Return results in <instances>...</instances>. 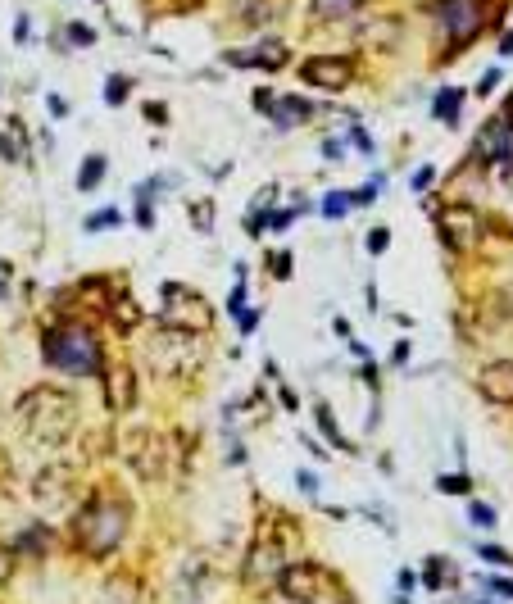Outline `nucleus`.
<instances>
[{"instance_id":"f257e3e1","label":"nucleus","mask_w":513,"mask_h":604,"mask_svg":"<svg viewBox=\"0 0 513 604\" xmlns=\"http://www.w3.org/2000/svg\"><path fill=\"white\" fill-rule=\"evenodd\" d=\"M19 427L28 441H37V446H64L73 432H78V400L69 396V391L60 387H32L28 396L19 400Z\"/></svg>"},{"instance_id":"f03ea898","label":"nucleus","mask_w":513,"mask_h":604,"mask_svg":"<svg viewBox=\"0 0 513 604\" xmlns=\"http://www.w3.org/2000/svg\"><path fill=\"white\" fill-rule=\"evenodd\" d=\"M128 500L119 496H91L87 505L73 514V545L87 559H109L119 550V541L128 536Z\"/></svg>"},{"instance_id":"7ed1b4c3","label":"nucleus","mask_w":513,"mask_h":604,"mask_svg":"<svg viewBox=\"0 0 513 604\" xmlns=\"http://www.w3.org/2000/svg\"><path fill=\"white\" fill-rule=\"evenodd\" d=\"M41 350H46V364L60 368V373H73V377H100L105 373V346H100L96 327L78 323V318L50 327L46 341H41Z\"/></svg>"},{"instance_id":"20e7f679","label":"nucleus","mask_w":513,"mask_h":604,"mask_svg":"<svg viewBox=\"0 0 513 604\" xmlns=\"http://www.w3.org/2000/svg\"><path fill=\"white\" fill-rule=\"evenodd\" d=\"M491 10H495V0H436L432 19H436V28H441L445 46L459 55L468 41L482 37V28L491 23Z\"/></svg>"},{"instance_id":"39448f33","label":"nucleus","mask_w":513,"mask_h":604,"mask_svg":"<svg viewBox=\"0 0 513 604\" xmlns=\"http://www.w3.org/2000/svg\"><path fill=\"white\" fill-rule=\"evenodd\" d=\"M200 337L196 332H178V327H159L146 346V364L159 377H191L200 368Z\"/></svg>"},{"instance_id":"423d86ee","label":"nucleus","mask_w":513,"mask_h":604,"mask_svg":"<svg viewBox=\"0 0 513 604\" xmlns=\"http://www.w3.org/2000/svg\"><path fill=\"white\" fill-rule=\"evenodd\" d=\"M159 327H178V332H196L205 337L214 327V309L205 296H196L182 282H164V309H159Z\"/></svg>"},{"instance_id":"0eeeda50","label":"nucleus","mask_w":513,"mask_h":604,"mask_svg":"<svg viewBox=\"0 0 513 604\" xmlns=\"http://www.w3.org/2000/svg\"><path fill=\"white\" fill-rule=\"evenodd\" d=\"M473 164H486V169H500V173H513V123L504 119H486V128L477 132L473 141Z\"/></svg>"},{"instance_id":"6e6552de","label":"nucleus","mask_w":513,"mask_h":604,"mask_svg":"<svg viewBox=\"0 0 513 604\" xmlns=\"http://www.w3.org/2000/svg\"><path fill=\"white\" fill-rule=\"evenodd\" d=\"M282 568H287V536H273V527L259 523V536L246 559V577L250 582H268V577H282Z\"/></svg>"},{"instance_id":"1a4fd4ad","label":"nucleus","mask_w":513,"mask_h":604,"mask_svg":"<svg viewBox=\"0 0 513 604\" xmlns=\"http://www.w3.org/2000/svg\"><path fill=\"white\" fill-rule=\"evenodd\" d=\"M436 228H441V241L450 250H473L477 241H482V214H477L473 205H445L441 214H436Z\"/></svg>"},{"instance_id":"9d476101","label":"nucleus","mask_w":513,"mask_h":604,"mask_svg":"<svg viewBox=\"0 0 513 604\" xmlns=\"http://www.w3.org/2000/svg\"><path fill=\"white\" fill-rule=\"evenodd\" d=\"M327 586V573L314 564V559H296V564L282 568V577H277V591H282V600L291 604H314L318 595H323Z\"/></svg>"},{"instance_id":"9b49d317","label":"nucleus","mask_w":513,"mask_h":604,"mask_svg":"<svg viewBox=\"0 0 513 604\" xmlns=\"http://www.w3.org/2000/svg\"><path fill=\"white\" fill-rule=\"evenodd\" d=\"M300 78L318 91H346L355 82V60L350 55H314V60H305Z\"/></svg>"},{"instance_id":"f8f14e48","label":"nucleus","mask_w":513,"mask_h":604,"mask_svg":"<svg viewBox=\"0 0 513 604\" xmlns=\"http://www.w3.org/2000/svg\"><path fill=\"white\" fill-rule=\"evenodd\" d=\"M100 377H105V409H109V414H132L137 391H141L137 373H132L128 364H119V368H105Z\"/></svg>"},{"instance_id":"ddd939ff","label":"nucleus","mask_w":513,"mask_h":604,"mask_svg":"<svg viewBox=\"0 0 513 604\" xmlns=\"http://www.w3.org/2000/svg\"><path fill=\"white\" fill-rule=\"evenodd\" d=\"M255 105L264 109V114L277 123V128H300V123L314 119V100H305V96H282V100H273L268 91H259Z\"/></svg>"},{"instance_id":"4468645a","label":"nucleus","mask_w":513,"mask_h":604,"mask_svg":"<svg viewBox=\"0 0 513 604\" xmlns=\"http://www.w3.org/2000/svg\"><path fill=\"white\" fill-rule=\"evenodd\" d=\"M164 459H168L164 436H159V432H141L137 436V450H132V473H137L141 482H159V477H164Z\"/></svg>"},{"instance_id":"2eb2a0df","label":"nucleus","mask_w":513,"mask_h":604,"mask_svg":"<svg viewBox=\"0 0 513 604\" xmlns=\"http://www.w3.org/2000/svg\"><path fill=\"white\" fill-rule=\"evenodd\" d=\"M477 391H482L491 405H513V359H491V364L477 373Z\"/></svg>"},{"instance_id":"dca6fc26","label":"nucleus","mask_w":513,"mask_h":604,"mask_svg":"<svg viewBox=\"0 0 513 604\" xmlns=\"http://www.w3.org/2000/svg\"><path fill=\"white\" fill-rule=\"evenodd\" d=\"M291 60V50L282 41H259L255 50H227V64H241V69H282Z\"/></svg>"},{"instance_id":"f3484780","label":"nucleus","mask_w":513,"mask_h":604,"mask_svg":"<svg viewBox=\"0 0 513 604\" xmlns=\"http://www.w3.org/2000/svg\"><path fill=\"white\" fill-rule=\"evenodd\" d=\"M359 41L373 50H386L400 41V19H364L359 23Z\"/></svg>"},{"instance_id":"a211bd4d","label":"nucleus","mask_w":513,"mask_h":604,"mask_svg":"<svg viewBox=\"0 0 513 604\" xmlns=\"http://www.w3.org/2000/svg\"><path fill=\"white\" fill-rule=\"evenodd\" d=\"M0 155L10 164H28V128L19 119H10V128L0 132Z\"/></svg>"},{"instance_id":"6ab92c4d","label":"nucleus","mask_w":513,"mask_h":604,"mask_svg":"<svg viewBox=\"0 0 513 604\" xmlns=\"http://www.w3.org/2000/svg\"><path fill=\"white\" fill-rule=\"evenodd\" d=\"M359 5H364V0H314V19L318 23L350 19V14H359Z\"/></svg>"},{"instance_id":"aec40b11","label":"nucleus","mask_w":513,"mask_h":604,"mask_svg":"<svg viewBox=\"0 0 513 604\" xmlns=\"http://www.w3.org/2000/svg\"><path fill=\"white\" fill-rule=\"evenodd\" d=\"M459 105H464V91H459V87H445L441 96H436L432 114L445 123V128H454V123H459Z\"/></svg>"},{"instance_id":"412c9836","label":"nucleus","mask_w":513,"mask_h":604,"mask_svg":"<svg viewBox=\"0 0 513 604\" xmlns=\"http://www.w3.org/2000/svg\"><path fill=\"white\" fill-rule=\"evenodd\" d=\"M105 309H109V318H114V327H123V332H132V327L141 323V309L132 305L128 291H119V296H114V305H105Z\"/></svg>"},{"instance_id":"4be33fe9","label":"nucleus","mask_w":513,"mask_h":604,"mask_svg":"<svg viewBox=\"0 0 513 604\" xmlns=\"http://www.w3.org/2000/svg\"><path fill=\"white\" fill-rule=\"evenodd\" d=\"M232 10H237V19L246 23V28H264V23L273 19V5H268V0H237Z\"/></svg>"},{"instance_id":"5701e85b","label":"nucleus","mask_w":513,"mask_h":604,"mask_svg":"<svg viewBox=\"0 0 513 604\" xmlns=\"http://www.w3.org/2000/svg\"><path fill=\"white\" fill-rule=\"evenodd\" d=\"M105 173H109L105 155H87V164H82V173H78V191H96Z\"/></svg>"},{"instance_id":"b1692460","label":"nucleus","mask_w":513,"mask_h":604,"mask_svg":"<svg viewBox=\"0 0 513 604\" xmlns=\"http://www.w3.org/2000/svg\"><path fill=\"white\" fill-rule=\"evenodd\" d=\"M314 418H318V427H323V436L327 441H332L336 450H350V441L346 436H341V427H336V418H332V409L323 405V400H318V409H314Z\"/></svg>"},{"instance_id":"393cba45","label":"nucleus","mask_w":513,"mask_h":604,"mask_svg":"<svg viewBox=\"0 0 513 604\" xmlns=\"http://www.w3.org/2000/svg\"><path fill=\"white\" fill-rule=\"evenodd\" d=\"M423 582L432 586V591H441L445 582H454V568L445 564V555H432V559H427V568H423Z\"/></svg>"},{"instance_id":"a878e982","label":"nucleus","mask_w":513,"mask_h":604,"mask_svg":"<svg viewBox=\"0 0 513 604\" xmlns=\"http://www.w3.org/2000/svg\"><path fill=\"white\" fill-rule=\"evenodd\" d=\"M436 491H445V496H468L473 482H468V473H445L441 482H436Z\"/></svg>"},{"instance_id":"bb28decb","label":"nucleus","mask_w":513,"mask_h":604,"mask_svg":"<svg viewBox=\"0 0 513 604\" xmlns=\"http://www.w3.org/2000/svg\"><path fill=\"white\" fill-rule=\"evenodd\" d=\"M191 223H196V232L214 228V200H196V205H191Z\"/></svg>"},{"instance_id":"cd10ccee","label":"nucleus","mask_w":513,"mask_h":604,"mask_svg":"<svg viewBox=\"0 0 513 604\" xmlns=\"http://www.w3.org/2000/svg\"><path fill=\"white\" fill-rule=\"evenodd\" d=\"M128 87H132V82L123 78V73H114V78L105 82V100H109V105H123V100H128Z\"/></svg>"},{"instance_id":"c85d7f7f","label":"nucleus","mask_w":513,"mask_h":604,"mask_svg":"<svg viewBox=\"0 0 513 604\" xmlns=\"http://www.w3.org/2000/svg\"><path fill=\"white\" fill-rule=\"evenodd\" d=\"M346 209H355V205H350V191H332V196L323 200V214L327 218H341Z\"/></svg>"},{"instance_id":"c756f323","label":"nucleus","mask_w":513,"mask_h":604,"mask_svg":"<svg viewBox=\"0 0 513 604\" xmlns=\"http://www.w3.org/2000/svg\"><path fill=\"white\" fill-rule=\"evenodd\" d=\"M119 223V209H100V214H91L87 218V232H96V228H114Z\"/></svg>"},{"instance_id":"7c9ffc66","label":"nucleus","mask_w":513,"mask_h":604,"mask_svg":"<svg viewBox=\"0 0 513 604\" xmlns=\"http://www.w3.org/2000/svg\"><path fill=\"white\" fill-rule=\"evenodd\" d=\"M468 518H473V527H495V509L491 505H468Z\"/></svg>"},{"instance_id":"2f4dec72","label":"nucleus","mask_w":513,"mask_h":604,"mask_svg":"<svg viewBox=\"0 0 513 604\" xmlns=\"http://www.w3.org/2000/svg\"><path fill=\"white\" fill-rule=\"evenodd\" d=\"M268 264H273V278H291V250H277V255H268Z\"/></svg>"},{"instance_id":"473e14b6","label":"nucleus","mask_w":513,"mask_h":604,"mask_svg":"<svg viewBox=\"0 0 513 604\" xmlns=\"http://www.w3.org/2000/svg\"><path fill=\"white\" fill-rule=\"evenodd\" d=\"M495 309H500L504 318H513V282H504V287L495 291Z\"/></svg>"},{"instance_id":"72a5a7b5","label":"nucleus","mask_w":513,"mask_h":604,"mask_svg":"<svg viewBox=\"0 0 513 604\" xmlns=\"http://www.w3.org/2000/svg\"><path fill=\"white\" fill-rule=\"evenodd\" d=\"M482 559H486V564H504V568H513V555H509V550H500V545H482Z\"/></svg>"},{"instance_id":"f704fd0d","label":"nucleus","mask_w":513,"mask_h":604,"mask_svg":"<svg viewBox=\"0 0 513 604\" xmlns=\"http://www.w3.org/2000/svg\"><path fill=\"white\" fill-rule=\"evenodd\" d=\"M386 246H391V232H386V228H373V232H368V250H373V255H382Z\"/></svg>"},{"instance_id":"c9c22d12","label":"nucleus","mask_w":513,"mask_h":604,"mask_svg":"<svg viewBox=\"0 0 513 604\" xmlns=\"http://www.w3.org/2000/svg\"><path fill=\"white\" fill-rule=\"evenodd\" d=\"M10 573H14V550H5V545H0V586L10 582Z\"/></svg>"},{"instance_id":"e433bc0d","label":"nucleus","mask_w":513,"mask_h":604,"mask_svg":"<svg viewBox=\"0 0 513 604\" xmlns=\"http://www.w3.org/2000/svg\"><path fill=\"white\" fill-rule=\"evenodd\" d=\"M495 87H500V73L491 69V73H482V82H477V96H491Z\"/></svg>"},{"instance_id":"4c0bfd02","label":"nucleus","mask_w":513,"mask_h":604,"mask_svg":"<svg viewBox=\"0 0 513 604\" xmlns=\"http://www.w3.org/2000/svg\"><path fill=\"white\" fill-rule=\"evenodd\" d=\"M432 178H436V169H418L414 173V191H427V187H432Z\"/></svg>"},{"instance_id":"58836bf2","label":"nucleus","mask_w":513,"mask_h":604,"mask_svg":"<svg viewBox=\"0 0 513 604\" xmlns=\"http://www.w3.org/2000/svg\"><path fill=\"white\" fill-rule=\"evenodd\" d=\"M350 141H355V146H359V150H373V141H368V132H364V128H359V123H355V128H350Z\"/></svg>"},{"instance_id":"ea45409f","label":"nucleus","mask_w":513,"mask_h":604,"mask_svg":"<svg viewBox=\"0 0 513 604\" xmlns=\"http://www.w3.org/2000/svg\"><path fill=\"white\" fill-rule=\"evenodd\" d=\"M69 37L78 41V46H91V28H82V23H73V28H69Z\"/></svg>"},{"instance_id":"a19ab883","label":"nucleus","mask_w":513,"mask_h":604,"mask_svg":"<svg viewBox=\"0 0 513 604\" xmlns=\"http://www.w3.org/2000/svg\"><path fill=\"white\" fill-rule=\"evenodd\" d=\"M491 591L504 595V600H513V582H504V577H491Z\"/></svg>"},{"instance_id":"79ce46f5","label":"nucleus","mask_w":513,"mask_h":604,"mask_svg":"<svg viewBox=\"0 0 513 604\" xmlns=\"http://www.w3.org/2000/svg\"><path fill=\"white\" fill-rule=\"evenodd\" d=\"M300 491H305V496H314V491H318V482H314V473H300Z\"/></svg>"},{"instance_id":"37998d69","label":"nucleus","mask_w":513,"mask_h":604,"mask_svg":"<svg viewBox=\"0 0 513 604\" xmlns=\"http://www.w3.org/2000/svg\"><path fill=\"white\" fill-rule=\"evenodd\" d=\"M50 114H55V119H64V114H69V105H64L60 96H50Z\"/></svg>"},{"instance_id":"c03bdc74","label":"nucleus","mask_w":513,"mask_h":604,"mask_svg":"<svg viewBox=\"0 0 513 604\" xmlns=\"http://www.w3.org/2000/svg\"><path fill=\"white\" fill-rule=\"evenodd\" d=\"M500 55H513V32H504V41H500Z\"/></svg>"}]
</instances>
